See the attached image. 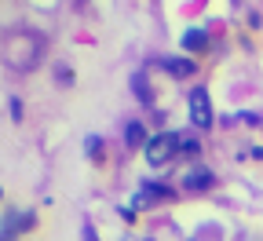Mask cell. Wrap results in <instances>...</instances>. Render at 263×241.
I'll list each match as a JSON object with an SVG mask.
<instances>
[{"label": "cell", "instance_id": "7a4b0ae2", "mask_svg": "<svg viewBox=\"0 0 263 241\" xmlns=\"http://www.w3.org/2000/svg\"><path fill=\"white\" fill-rule=\"evenodd\" d=\"M179 143H183V132H161L154 135V139H146V161L154 168H164V164H172V157L179 154Z\"/></svg>", "mask_w": 263, "mask_h": 241}, {"label": "cell", "instance_id": "52a82bcc", "mask_svg": "<svg viewBox=\"0 0 263 241\" xmlns=\"http://www.w3.org/2000/svg\"><path fill=\"white\" fill-rule=\"evenodd\" d=\"M143 135H146V132H143L139 121H136V124H128V146H143Z\"/></svg>", "mask_w": 263, "mask_h": 241}, {"label": "cell", "instance_id": "3957f363", "mask_svg": "<svg viewBox=\"0 0 263 241\" xmlns=\"http://www.w3.org/2000/svg\"><path fill=\"white\" fill-rule=\"evenodd\" d=\"M190 124L209 132L212 128V102H209V91L205 88H194L190 91Z\"/></svg>", "mask_w": 263, "mask_h": 241}, {"label": "cell", "instance_id": "5b68a950", "mask_svg": "<svg viewBox=\"0 0 263 241\" xmlns=\"http://www.w3.org/2000/svg\"><path fill=\"white\" fill-rule=\"evenodd\" d=\"M161 66H164V70H168V73H179V77H190L194 73V62L190 59H161Z\"/></svg>", "mask_w": 263, "mask_h": 241}, {"label": "cell", "instance_id": "6da1fadb", "mask_svg": "<svg viewBox=\"0 0 263 241\" xmlns=\"http://www.w3.org/2000/svg\"><path fill=\"white\" fill-rule=\"evenodd\" d=\"M44 55V37L41 33H8L4 41V59L8 66H15V70H37V62Z\"/></svg>", "mask_w": 263, "mask_h": 241}, {"label": "cell", "instance_id": "9c48e42d", "mask_svg": "<svg viewBox=\"0 0 263 241\" xmlns=\"http://www.w3.org/2000/svg\"><path fill=\"white\" fill-rule=\"evenodd\" d=\"M11 117L22 121V102H18V99H11Z\"/></svg>", "mask_w": 263, "mask_h": 241}, {"label": "cell", "instance_id": "277c9868", "mask_svg": "<svg viewBox=\"0 0 263 241\" xmlns=\"http://www.w3.org/2000/svg\"><path fill=\"white\" fill-rule=\"evenodd\" d=\"M183 48L186 51H205L209 48V33L205 29H186L183 33Z\"/></svg>", "mask_w": 263, "mask_h": 241}, {"label": "cell", "instance_id": "8992f818", "mask_svg": "<svg viewBox=\"0 0 263 241\" xmlns=\"http://www.w3.org/2000/svg\"><path fill=\"white\" fill-rule=\"evenodd\" d=\"M183 187H186V190H205V187H212V172H190V176L183 179Z\"/></svg>", "mask_w": 263, "mask_h": 241}, {"label": "cell", "instance_id": "ba28073f", "mask_svg": "<svg viewBox=\"0 0 263 241\" xmlns=\"http://www.w3.org/2000/svg\"><path fill=\"white\" fill-rule=\"evenodd\" d=\"M88 154H91V161H103V146H99V139H95V135L88 139Z\"/></svg>", "mask_w": 263, "mask_h": 241}, {"label": "cell", "instance_id": "30bf717a", "mask_svg": "<svg viewBox=\"0 0 263 241\" xmlns=\"http://www.w3.org/2000/svg\"><path fill=\"white\" fill-rule=\"evenodd\" d=\"M0 241H11V234H8V230H4V234H0Z\"/></svg>", "mask_w": 263, "mask_h": 241}]
</instances>
